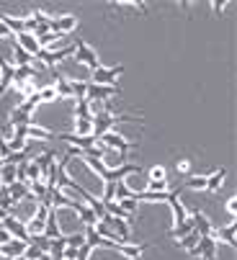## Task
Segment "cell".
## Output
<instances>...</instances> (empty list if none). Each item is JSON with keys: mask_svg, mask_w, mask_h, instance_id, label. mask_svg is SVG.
<instances>
[{"mask_svg": "<svg viewBox=\"0 0 237 260\" xmlns=\"http://www.w3.org/2000/svg\"><path fill=\"white\" fill-rule=\"evenodd\" d=\"M54 90H57L60 98H70V95H72V88H70V80H67V78H60Z\"/></svg>", "mask_w": 237, "mask_h": 260, "instance_id": "33", "label": "cell"}, {"mask_svg": "<svg viewBox=\"0 0 237 260\" xmlns=\"http://www.w3.org/2000/svg\"><path fill=\"white\" fill-rule=\"evenodd\" d=\"M224 170H217V173H212L209 178H206V191H219L222 188V183H224Z\"/></svg>", "mask_w": 237, "mask_h": 260, "instance_id": "25", "label": "cell"}, {"mask_svg": "<svg viewBox=\"0 0 237 260\" xmlns=\"http://www.w3.org/2000/svg\"><path fill=\"white\" fill-rule=\"evenodd\" d=\"M6 216H8V211H6V209H3V206H0V221H3V219H6Z\"/></svg>", "mask_w": 237, "mask_h": 260, "instance_id": "48", "label": "cell"}, {"mask_svg": "<svg viewBox=\"0 0 237 260\" xmlns=\"http://www.w3.org/2000/svg\"><path fill=\"white\" fill-rule=\"evenodd\" d=\"M0 227H3V221H0Z\"/></svg>", "mask_w": 237, "mask_h": 260, "instance_id": "50", "label": "cell"}, {"mask_svg": "<svg viewBox=\"0 0 237 260\" xmlns=\"http://www.w3.org/2000/svg\"><path fill=\"white\" fill-rule=\"evenodd\" d=\"M113 121H116V116L108 114V111H101V114H96V116H93V137L98 139L101 134L111 132V124H113Z\"/></svg>", "mask_w": 237, "mask_h": 260, "instance_id": "8", "label": "cell"}, {"mask_svg": "<svg viewBox=\"0 0 237 260\" xmlns=\"http://www.w3.org/2000/svg\"><path fill=\"white\" fill-rule=\"evenodd\" d=\"M28 245L39 247V250H42V252H47V250H49V240H47L44 235H39V237H31V240H28Z\"/></svg>", "mask_w": 237, "mask_h": 260, "instance_id": "38", "label": "cell"}, {"mask_svg": "<svg viewBox=\"0 0 237 260\" xmlns=\"http://www.w3.org/2000/svg\"><path fill=\"white\" fill-rule=\"evenodd\" d=\"M26 247H28V242L11 237V240H8L6 245H0V255H3V257H11V260H16V257H23Z\"/></svg>", "mask_w": 237, "mask_h": 260, "instance_id": "6", "label": "cell"}, {"mask_svg": "<svg viewBox=\"0 0 237 260\" xmlns=\"http://www.w3.org/2000/svg\"><path fill=\"white\" fill-rule=\"evenodd\" d=\"M139 260H142V257H139Z\"/></svg>", "mask_w": 237, "mask_h": 260, "instance_id": "51", "label": "cell"}, {"mask_svg": "<svg viewBox=\"0 0 237 260\" xmlns=\"http://www.w3.org/2000/svg\"><path fill=\"white\" fill-rule=\"evenodd\" d=\"M75 114H77V119H93V114H91V101H88V98H77Z\"/></svg>", "mask_w": 237, "mask_h": 260, "instance_id": "26", "label": "cell"}, {"mask_svg": "<svg viewBox=\"0 0 237 260\" xmlns=\"http://www.w3.org/2000/svg\"><path fill=\"white\" fill-rule=\"evenodd\" d=\"M28 193L36 199V201H42L47 196V183L44 180H28Z\"/></svg>", "mask_w": 237, "mask_h": 260, "instance_id": "21", "label": "cell"}, {"mask_svg": "<svg viewBox=\"0 0 237 260\" xmlns=\"http://www.w3.org/2000/svg\"><path fill=\"white\" fill-rule=\"evenodd\" d=\"M98 142L103 144V147H108V150H116V152H124L127 155V150H129V139L127 137H122V134H116V132H106V134H101L98 137Z\"/></svg>", "mask_w": 237, "mask_h": 260, "instance_id": "5", "label": "cell"}, {"mask_svg": "<svg viewBox=\"0 0 237 260\" xmlns=\"http://www.w3.org/2000/svg\"><path fill=\"white\" fill-rule=\"evenodd\" d=\"M122 199H134V191L129 185H124V180L116 183V193H113V201H122Z\"/></svg>", "mask_w": 237, "mask_h": 260, "instance_id": "28", "label": "cell"}, {"mask_svg": "<svg viewBox=\"0 0 237 260\" xmlns=\"http://www.w3.org/2000/svg\"><path fill=\"white\" fill-rule=\"evenodd\" d=\"M116 204L122 206L124 211H129V214H134V211H137V206H139V204H137V199H122V201H116Z\"/></svg>", "mask_w": 237, "mask_h": 260, "instance_id": "40", "label": "cell"}, {"mask_svg": "<svg viewBox=\"0 0 237 260\" xmlns=\"http://www.w3.org/2000/svg\"><path fill=\"white\" fill-rule=\"evenodd\" d=\"M196 242H199V235H196V232H191V235H186V237H181V247H186V250H191V247H196Z\"/></svg>", "mask_w": 237, "mask_h": 260, "instance_id": "39", "label": "cell"}, {"mask_svg": "<svg viewBox=\"0 0 237 260\" xmlns=\"http://www.w3.org/2000/svg\"><path fill=\"white\" fill-rule=\"evenodd\" d=\"M134 199H137V204L139 201H144V204H160V201L170 199V191H139V193H134Z\"/></svg>", "mask_w": 237, "mask_h": 260, "instance_id": "13", "label": "cell"}, {"mask_svg": "<svg viewBox=\"0 0 237 260\" xmlns=\"http://www.w3.org/2000/svg\"><path fill=\"white\" fill-rule=\"evenodd\" d=\"M44 237H47V240L62 237V227H60V219H57V209H49V214H47V219H44Z\"/></svg>", "mask_w": 237, "mask_h": 260, "instance_id": "10", "label": "cell"}, {"mask_svg": "<svg viewBox=\"0 0 237 260\" xmlns=\"http://www.w3.org/2000/svg\"><path fill=\"white\" fill-rule=\"evenodd\" d=\"M191 221H193V232L199 235V237H206V235H212V232H214V230H212V221H209L201 211H193Z\"/></svg>", "mask_w": 237, "mask_h": 260, "instance_id": "12", "label": "cell"}, {"mask_svg": "<svg viewBox=\"0 0 237 260\" xmlns=\"http://www.w3.org/2000/svg\"><path fill=\"white\" fill-rule=\"evenodd\" d=\"M191 232H193V221H191V219H186L183 224H178L170 235H173L175 240H181V237H186V235H191Z\"/></svg>", "mask_w": 237, "mask_h": 260, "instance_id": "31", "label": "cell"}, {"mask_svg": "<svg viewBox=\"0 0 237 260\" xmlns=\"http://www.w3.org/2000/svg\"><path fill=\"white\" fill-rule=\"evenodd\" d=\"M11 155V147H8V139L6 137H0V160H6Z\"/></svg>", "mask_w": 237, "mask_h": 260, "instance_id": "42", "label": "cell"}, {"mask_svg": "<svg viewBox=\"0 0 237 260\" xmlns=\"http://www.w3.org/2000/svg\"><path fill=\"white\" fill-rule=\"evenodd\" d=\"M13 64L8 59H0V95H3L8 90V85L13 83Z\"/></svg>", "mask_w": 237, "mask_h": 260, "instance_id": "15", "label": "cell"}, {"mask_svg": "<svg viewBox=\"0 0 237 260\" xmlns=\"http://www.w3.org/2000/svg\"><path fill=\"white\" fill-rule=\"evenodd\" d=\"M6 36H13V34L8 31V26H6L3 21H0V39H6Z\"/></svg>", "mask_w": 237, "mask_h": 260, "instance_id": "47", "label": "cell"}, {"mask_svg": "<svg viewBox=\"0 0 237 260\" xmlns=\"http://www.w3.org/2000/svg\"><path fill=\"white\" fill-rule=\"evenodd\" d=\"M8 240H11V232H8V230H3V227H0V245H6Z\"/></svg>", "mask_w": 237, "mask_h": 260, "instance_id": "46", "label": "cell"}, {"mask_svg": "<svg viewBox=\"0 0 237 260\" xmlns=\"http://www.w3.org/2000/svg\"><path fill=\"white\" fill-rule=\"evenodd\" d=\"M144 247H147V245H132V242H127V245H118V247H116V252H122V255H124V257H129V260H139Z\"/></svg>", "mask_w": 237, "mask_h": 260, "instance_id": "19", "label": "cell"}, {"mask_svg": "<svg viewBox=\"0 0 237 260\" xmlns=\"http://www.w3.org/2000/svg\"><path fill=\"white\" fill-rule=\"evenodd\" d=\"M8 193H11V201L18 204L21 199L28 196V183H11V185H8Z\"/></svg>", "mask_w": 237, "mask_h": 260, "instance_id": "20", "label": "cell"}, {"mask_svg": "<svg viewBox=\"0 0 237 260\" xmlns=\"http://www.w3.org/2000/svg\"><path fill=\"white\" fill-rule=\"evenodd\" d=\"M116 93H118L116 85H96V83H91V80H88V88H85V98H88L91 103H103L106 98H111V95H116Z\"/></svg>", "mask_w": 237, "mask_h": 260, "instance_id": "2", "label": "cell"}, {"mask_svg": "<svg viewBox=\"0 0 237 260\" xmlns=\"http://www.w3.org/2000/svg\"><path fill=\"white\" fill-rule=\"evenodd\" d=\"M227 211H229V214H232V219H234V214H237V201H234V199H229V201H227Z\"/></svg>", "mask_w": 237, "mask_h": 260, "instance_id": "45", "label": "cell"}, {"mask_svg": "<svg viewBox=\"0 0 237 260\" xmlns=\"http://www.w3.org/2000/svg\"><path fill=\"white\" fill-rule=\"evenodd\" d=\"M49 31L52 34H60V36H65L67 31H72L75 26H77V18L75 16H60V18H49Z\"/></svg>", "mask_w": 237, "mask_h": 260, "instance_id": "7", "label": "cell"}, {"mask_svg": "<svg viewBox=\"0 0 237 260\" xmlns=\"http://www.w3.org/2000/svg\"><path fill=\"white\" fill-rule=\"evenodd\" d=\"M122 72H124L122 64H116V67H98L91 75V83H96V85H113V80L122 75Z\"/></svg>", "mask_w": 237, "mask_h": 260, "instance_id": "3", "label": "cell"}, {"mask_svg": "<svg viewBox=\"0 0 237 260\" xmlns=\"http://www.w3.org/2000/svg\"><path fill=\"white\" fill-rule=\"evenodd\" d=\"M8 147H11V152H23L26 147H28V139H26V137H18V134H13V139L8 142Z\"/></svg>", "mask_w": 237, "mask_h": 260, "instance_id": "32", "label": "cell"}, {"mask_svg": "<svg viewBox=\"0 0 237 260\" xmlns=\"http://www.w3.org/2000/svg\"><path fill=\"white\" fill-rule=\"evenodd\" d=\"M75 129H77V137H88V134H93V119H77Z\"/></svg>", "mask_w": 237, "mask_h": 260, "instance_id": "29", "label": "cell"}, {"mask_svg": "<svg viewBox=\"0 0 237 260\" xmlns=\"http://www.w3.org/2000/svg\"><path fill=\"white\" fill-rule=\"evenodd\" d=\"M36 95H39V101H42V103H47V101H57V90H54V85H44V88H39V90H36Z\"/></svg>", "mask_w": 237, "mask_h": 260, "instance_id": "30", "label": "cell"}, {"mask_svg": "<svg viewBox=\"0 0 237 260\" xmlns=\"http://www.w3.org/2000/svg\"><path fill=\"white\" fill-rule=\"evenodd\" d=\"M188 188H193V191H204L206 188V178L204 175H193V178H188Z\"/></svg>", "mask_w": 237, "mask_h": 260, "instance_id": "34", "label": "cell"}, {"mask_svg": "<svg viewBox=\"0 0 237 260\" xmlns=\"http://www.w3.org/2000/svg\"><path fill=\"white\" fill-rule=\"evenodd\" d=\"M0 183H3V185L16 183V165H8V162L0 165Z\"/></svg>", "mask_w": 237, "mask_h": 260, "instance_id": "23", "label": "cell"}, {"mask_svg": "<svg viewBox=\"0 0 237 260\" xmlns=\"http://www.w3.org/2000/svg\"><path fill=\"white\" fill-rule=\"evenodd\" d=\"M3 230H8V232H11V237L28 242V235H26V224H23L21 219H16V216H6V219H3Z\"/></svg>", "mask_w": 237, "mask_h": 260, "instance_id": "9", "label": "cell"}, {"mask_svg": "<svg viewBox=\"0 0 237 260\" xmlns=\"http://www.w3.org/2000/svg\"><path fill=\"white\" fill-rule=\"evenodd\" d=\"M178 196H181V191H170V199H168V204L173 206V216H175V227H178V224H183V221L188 219V216H186V206L181 204V199H178Z\"/></svg>", "mask_w": 237, "mask_h": 260, "instance_id": "16", "label": "cell"}, {"mask_svg": "<svg viewBox=\"0 0 237 260\" xmlns=\"http://www.w3.org/2000/svg\"><path fill=\"white\" fill-rule=\"evenodd\" d=\"M113 193H116V183H103V193H101V201H103V204L113 201Z\"/></svg>", "mask_w": 237, "mask_h": 260, "instance_id": "36", "label": "cell"}, {"mask_svg": "<svg viewBox=\"0 0 237 260\" xmlns=\"http://www.w3.org/2000/svg\"><path fill=\"white\" fill-rule=\"evenodd\" d=\"M70 88H72V95H75V98H85L88 83H83V80H70Z\"/></svg>", "mask_w": 237, "mask_h": 260, "instance_id": "35", "label": "cell"}, {"mask_svg": "<svg viewBox=\"0 0 237 260\" xmlns=\"http://www.w3.org/2000/svg\"><path fill=\"white\" fill-rule=\"evenodd\" d=\"M0 21H3L6 26H8V31L11 34H23V18H13V16H0Z\"/></svg>", "mask_w": 237, "mask_h": 260, "instance_id": "24", "label": "cell"}, {"mask_svg": "<svg viewBox=\"0 0 237 260\" xmlns=\"http://www.w3.org/2000/svg\"><path fill=\"white\" fill-rule=\"evenodd\" d=\"M26 235H28V240H31V237H39V235H44V221L36 219V216L28 219V221H26Z\"/></svg>", "mask_w": 237, "mask_h": 260, "instance_id": "22", "label": "cell"}, {"mask_svg": "<svg viewBox=\"0 0 237 260\" xmlns=\"http://www.w3.org/2000/svg\"><path fill=\"white\" fill-rule=\"evenodd\" d=\"M60 139L62 142H70V144H77V150H88V147H93L98 139L93 137V134H88V137H77V134H60Z\"/></svg>", "mask_w": 237, "mask_h": 260, "instance_id": "14", "label": "cell"}, {"mask_svg": "<svg viewBox=\"0 0 237 260\" xmlns=\"http://www.w3.org/2000/svg\"><path fill=\"white\" fill-rule=\"evenodd\" d=\"M36 168H39V175H42V180L47 178V173H49V168H52V162H54V152H44V155H39V157H34L31 160Z\"/></svg>", "mask_w": 237, "mask_h": 260, "instance_id": "17", "label": "cell"}, {"mask_svg": "<svg viewBox=\"0 0 237 260\" xmlns=\"http://www.w3.org/2000/svg\"><path fill=\"white\" fill-rule=\"evenodd\" d=\"M150 180H168V178H165V168H152Z\"/></svg>", "mask_w": 237, "mask_h": 260, "instance_id": "43", "label": "cell"}, {"mask_svg": "<svg viewBox=\"0 0 237 260\" xmlns=\"http://www.w3.org/2000/svg\"><path fill=\"white\" fill-rule=\"evenodd\" d=\"M91 252H93V247H91L88 242H83L80 247H77V260H88V257H91Z\"/></svg>", "mask_w": 237, "mask_h": 260, "instance_id": "41", "label": "cell"}, {"mask_svg": "<svg viewBox=\"0 0 237 260\" xmlns=\"http://www.w3.org/2000/svg\"><path fill=\"white\" fill-rule=\"evenodd\" d=\"M217 240L212 237V235H206V237H199V242H196V247H191L188 252L193 255V257H204V260H214L217 257Z\"/></svg>", "mask_w": 237, "mask_h": 260, "instance_id": "1", "label": "cell"}, {"mask_svg": "<svg viewBox=\"0 0 237 260\" xmlns=\"http://www.w3.org/2000/svg\"><path fill=\"white\" fill-rule=\"evenodd\" d=\"M16 42H18V47H21L23 52H28L31 57H36L39 52H42V47H39V42H36L34 34H26V31H23V34L16 36Z\"/></svg>", "mask_w": 237, "mask_h": 260, "instance_id": "11", "label": "cell"}, {"mask_svg": "<svg viewBox=\"0 0 237 260\" xmlns=\"http://www.w3.org/2000/svg\"><path fill=\"white\" fill-rule=\"evenodd\" d=\"M13 57H16V67H28V62H31V54L23 52L18 47V42H13Z\"/></svg>", "mask_w": 237, "mask_h": 260, "instance_id": "27", "label": "cell"}, {"mask_svg": "<svg viewBox=\"0 0 237 260\" xmlns=\"http://www.w3.org/2000/svg\"><path fill=\"white\" fill-rule=\"evenodd\" d=\"M75 62H83V64H88L93 72L101 67L98 54H96V52H93V49H91L85 42H77V44H75Z\"/></svg>", "mask_w": 237, "mask_h": 260, "instance_id": "4", "label": "cell"}, {"mask_svg": "<svg viewBox=\"0 0 237 260\" xmlns=\"http://www.w3.org/2000/svg\"><path fill=\"white\" fill-rule=\"evenodd\" d=\"M144 191H168V180H147Z\"/></svg>", "mask_w": 237, "mask_h": 260, "instance_id": "37", "label": "cell"}, {"mask_svg": "<svg viewBox=\"0 0 237 260\" xmlns=\"http://www.w3.org/2000/svg\"><path fill=\"white\" fill-rule=\"evenodd\" d=\"M234 221L229 227H222V230H217V232H212V237L214 240H219V242H224V245H229V247H234Z\"/></svg>", "mask_w": 237, "mask_h": 260, "instance_id": "18", "label": "cell"}, {"mask_svg": "<svg viewBox=\"0 0 237 260\" xmlns=\"http://www.w3.org/2000/svg\"><path fill=\"white\" fill-rule=\"evenodd\" d=\"M62 260H77V247H65Z\"/></svg>", "mask_w": 237, "mask_h": 260, "instance_id": "44", "label": "cell"}, {"mask_svg": "<svg viewBox=\"0 0 237 260\" xmlns=\"http://www.w3.org/2000/svg\"><path fill=\"white\" fill-rule=\"evenodd\" d=\"M214 260H217V257H214Z\"/></svg>", "mask_w": 237, "mask_h": 260, "instance_id": "52", "label": "cell"}, {"mask_svg": "<svg viewBox=\"0 0 237 260\" xmlns=\"http://www.w3.org/2000/svg\"><path fill=\"white\" fill-rule=\"evenodd\" d=\"M16 260H26V257H16Z\"/></svg>", "mask_w": 237, "mask_h": 260, "instance_id": "49", "label": "cell"}]
</instances>
